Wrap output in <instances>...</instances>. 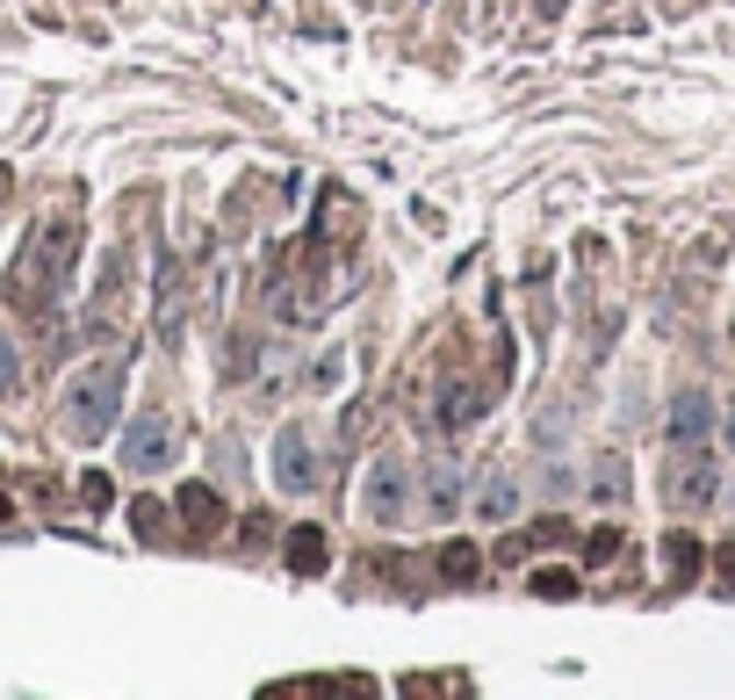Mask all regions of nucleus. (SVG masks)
<instances>
[{
	"label": "nucleus",
	"mask_w": 735,
	"mask_h": 700,
	"mask_svg": "<svg viewBox=\"0 0 735 700\" xmlns=\"http://www.w3.org/2000/svg\"><path fill=\"white\" fill-rule=\"evenodd\" d=\"M116 412H123V368L116 362H94L80 368L58 398V420H66L72 440H108L116 434Z\"/></svg>",
	"instance_id": "f257e3e1"
},
{
	"label": "nucleus",
	"mask_w": 735,
	"mask_h": 700,
	"mask_svg": "<svg viewBox=\"0 0 735 700\" xmlns=\"http://www.w3.org/2000/svg\"><path fill=\"white\" fill-rule=\"evenodd\" d=\"M116 456H123V470L159 477V470H173V456H181V426H166V420H137V426H123Z\"/></svg>",
	"instance_id": "f03ea898"
},
{
	"label": "nucleus",
	"mask_w": 735,
	"mask_h": 700,
	"mask_svg": "<svg viewBox=\"0 0 735 700\" xmlns=\"http://www.w3.org/2000/svg\"><path fill=\"white\" fill-rule=\"evenodd\" d=\"M411 484H418L411 462L404 456H382L376 470H368V520H376V527H404L411 520Z\"/></svg>",
	"instance_id": "7ed1b4c3"
},
{
	"label": "nucleus",
	"mask_w": 735,
	"mask_h": 700,
	"mask_svg": "<svg viewBox=\"0 0 735 700\" xmlns=\"http://www.w3.org/2000/svg\"><path fill=\"white\" fill-rule=\"evenodd\" d=\"M274 484L282 491H318V448H310L303 426H289V434H274Z\"/></svg>",
	"instance_id": "20e7f679"
},
{
	"label": "nucleus",
	"mask_w": 735,
	"mask_h": 700,
	"mask_svg": "<svg viewBox=\"0 0 735 700\" xmlns=\"http://www.w3.org/2000/svg\"><path fill=\"white\" fill-rule=\"evenodd\" d=\"M664 498H670V506H685V513H700L707 498H714V462L700 456V440H692V456H678V462H670Z\"/></svg>",
	"instance_id": "39448f33"
},
{
	"label": "nucleus",
	"mask_w": 735,
	"mask_h": 700,
	"mask_svg": "<svg viewBox=\"0 0 735 700\" xmlns=\"http://www.w3.org/2000/svg\"><path fill=\"white\" fill-rule=\"evenodd\" d=\"M714 434V398L707 390H678V404H670V440L678 448H692V440Z\"/></svg>",
	"instance_id": "423d86ee"
},
{
	"label": "nucleus",
	"mask_w": 735,
	"mask_h": 700,
	"mask_svg": "<svg viewBox=\"0 0 735 700\" xmlns=\"http://www.w3.org/2000/svg\"><path fill=\"white\" fill-rule=\"evenodd\" d=\"M173 498H181V520H188V535H217V520H223V498H217L209 484H181Z\"/></svg>",
	"instance_id": "0eeeda50"
},
{
	"label": "nucleus",
	"mask_w": 735,
	"mask_h": 700,
	"mask_svg": "<svg viewBox=\"0 0 735 700\" xmlns=\"http://www.w3.org/2000/svg\"><path fill=\"white\" fill-rule=\"evenodd\" d=\"M289 571H303V578H318L325 571V527H289Z\"/></svg>",
	"instance_id": "6e6552de"
},
{
	"label": "nucleus",
	"mask_w": 735,
	"mask_h": 700,
	"mask_svg": "<svg viewBox=\"0 0 735 700\" xmlns=\"http://www.w3.org/2000/svg\"><path fill=\"white\" fill-rule=\"evenodd\" d=\"M592 498H599V506H620V498H628V462L620 456L592 462Z\"/></svg>",
	"instance_id": "1a4fd4ad"
},
{
	"label": "nucleus",
	"mask_w": 735,
	"mask_h": 700,
	"mask_svg": "<svg viewBox=\"0 0 735 700\" xmlns=\"http://www.w3.org/2000/svg\"><path fill=\"white\" fill-rule=\"evenodd\" d=\"M483 412V390H469V383H447L440 390V426H469Z\"/></svg>",
	"instance_id": "9d476101"
},
{
	"label": "nucleus",
	"mask_w": 735,
	"mask_h": 700,
	"mask_svg": "<svg viewBox=\"0 0 735 700\" xmlns=\"http://www.w3.org/2000/svg\"><path fill=\"white\" fill-rule=\"evenodd\" d=\"M462 506V470L455 462H433V513H455Z\"/></svg>",
	"instance_id": "9b49d317"
},
{
	"label": "nucleus",
	"mask_w": 735,
	"mask_h": 700,
	"mask_svg": "<svg viewBox=\"0 0 735 700\" xmlns=\"http://www.w3.org/2000/svg\"><path fill=\"white\" fill-rule=\"evenodd\" d=\"M440 571H447V578H455V585H469V578H476V571H483V556H476V542H447V556H440Z\"/></svg>",
	"instance_id": "f8f14e48"
},
{
	"label": "nucleus",
	"mask_w": 735,
	"mask_h": 700,
	"mask_svg": "<svg viewBox=\"0 0 735 700\" xmlns=\"http://www.w3.org/2000/svg\"><path fill=\"white\" fill-rule=\"evenodd\" d=\"M664 563H670V578H692V571H700V542H692V535H670Z\"/></svg>",
	"instance_id": "ddd939ff"
},
{
	"label": "nucleus",
	"mask_w": 735,
	"mask_h": 700,
	"mask_svg": "<svg viewBox=\"0 0 735 700\" xmlns=\"http://www.w3.org/2000/svg\"><path fill=\"white\" fill-rule=\"evenodd\" d=\"M476 506L491 513V520H505V513H513V484H505V470L483 477V498H476Z\"/></svg>",
	"instance_id": "4468645a"
},
{
	"label": "nucleus",
	"mask_w": 735,
	"mask_h": 700,
	"mask_svg": "<svg viewBox=\"0 0 735 700\" xmlns=\"http://www.w3.org/2000/svg\"><path fill=\"white\" fill-rule=\"evenodd\" d=\"M533 593L541 599H570L577 593V571H533Z\"/></svg>",
	"instance_id": "2eb2a0df"
},
{
	"label": "nucleus",
	"mask_w": 735,
	"mask_h": 700,
	"mask_svg": "<svg viewBox=\"0 0 735 700\" xmlns=\"http://www.w3.org/2000/svg\"><path fill=\"white\" fill-rule=\"evenodd\" d=\"M0 390H22V347L0 333Z\"/></svg>",
	"instance_id": "dca6fc26"
},
{
	"label": "nucleus",
	"mask_w": 735,
	"mask_h": 700,
	"mask_svg": "<svg viewBox=\"0 0 735 700\" xmlns=\"http://www.w3.org/2000/svg\"><path fill=\"white\" fill-rule=\"evenodd\" d=\"M130 527H137V535H159V527H166V506H159V498H137V506H130Z\"/></svg>",
	"instance_id": "f3484780"
},
{
	"label": "nucleus",
	"mask_w": 735,
	"mask_h": 700,
	"mask_svg": "<svg viewBox=\"0 0 735 700\" xmlns=\"http://www.w3.org/2000/svg\"><path fill=\"white\" fill-rule=\"evenodd\" d=\"M340 376H346V354H325V362H318V376H310V383H318V390H332V383H340Z\"/></svg>",
	"instance_id": "a211bd4d"
},
{
	"label": "nucleus",
	"mask_w": 735,
	"mask_h": 700,
	"mask_svg": "<svg viewBox=\"0 0 735 700\" xmlns=\"http://www.w3.org/2000/svg\"><path fill=\"white\" fill-rule=\"evenodd\" d=\"M620 556V535L613 527H599V535H592V563H613Z\"/></svg>",
	"instance_id": "6ab92c4d"
},
{
	"label": "nucleus",
	"mask_w": 735,
	"mask_h": 700,
	"mask_svg": "<svg viewBox=\"0 0 735 700\" xmlns=\"http://www.w3.org/2000/svg\"><path fill=\"white\" fill-rule=\"evenodd\" d=\"M728 448H735V420H728Z\"/></svg>",
	"instance_id": "aec40b11"
},
{
	"label": "nucleus",
	"mask_w": 735,
	"mask_h": 700,
	"mask_svg": "<svg viewBox=\"0 0 735 700\" xmlns=\"http://www.w3.org/2000/svg\"><path fill=\"white\" fill-rule=\"evenodd\" d=\"M728 506H735V491H728Z\"/></svg>",
	"instance_id": "412c9836"
}]
</instances>
